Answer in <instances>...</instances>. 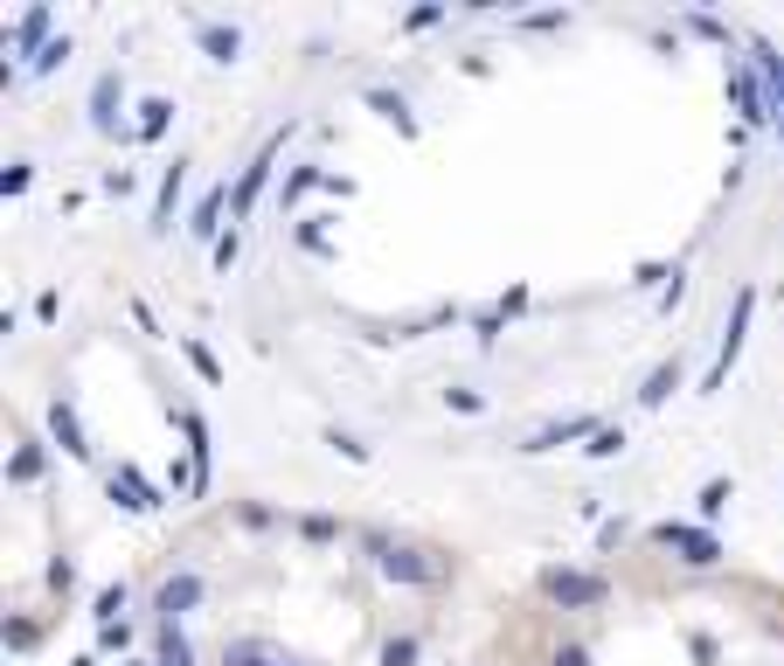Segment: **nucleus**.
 <instances>
[{"instance_id": "nucleus-36", "label": "nucleus", "mask_w": 784, "mask_h": 666, "mask_svg": "<svg viewBox=\"0 0 784 666\" xmlns=\"http://www.w3.org/2000/svg\"><path fill=\"white\" fill-rule=\"evenodd\" d=\"M437 22H445L437 8H410V14H403V28H437Z\"/></svg>"}, {"instance_id": "nucleus-35", "label": "nucleus", "mask_w": 784, "mask_h": 666, "mask_svg": "<svg viewBox=\"0 0 784 666\" xmlns=\"http://www.w3.org/2000/svg\"><path fill=\"white\" fill-rule=\"evenodd\" d=\"M0 187H8V195H22V187H28V160H8V174H0Z\"/></svg>"}, {"instance_id": "nucleus-5", "label": "nucleus", "mask_w": 784, "mask_h": 666, "mask_svg": "<svg viewBox=\"0 0 784 666\" xmlns=\"http://www.w3.org/2000/svg\"><path fill=\"white\" fill-rule=\"evenodd\" d=\"M202 597H208V583L195 577V569H181V577H167L160 590H153V618H174V625H181Z\"/></svg>"}, {"instance_id": "nucleus-22", "label": "nucleus", "mask_w": 784, "mask_h": 666, "mask_svg": "<svg viewBox=\"0 0 784 666\" xmlns=\"http://www.w3.org/2000/svg\"><path fill=\"white\" fill-rule=\"evenodd\" d=\"M28 645H43V618H8V653H28Z\"/></svg>"}, {"instance_id": "nucleus-4", "label": "nucleus", "mask_w": 784, "mask_h": 666, "mask_svg": "<svg viewBox=\"0 0 784 666\" xmlns=\"http://www.w3.org/2000/svg\"><path fill=\"white\" fill-rule=\"evenodd\" d=\"M653 542H660V548H680V562H695V569L722 562V542L709 535V528H680V521H660V528H653Z\"/></svg>"}, {"instance_id": "nucleus-20", "label": "nucleus", "mask_w": 784, "mask_h": 666, "mask_svg": "<svg viewBox=\"0 0 784 666\" xmlns=\"http://www.w3.org/2000/svg\"><path fill=\"white\" fill-rule=\"evenodd\" d=\"M319 181H334V174H327V167H313V160H305V167H292V174H285V187H278V202L292 208V202L305 195V187H319Z\"/></svg>"}, {"instance_id": "nucleus-19", "label": "nucleus", "mask_w": 784, "mask_h": 666, "mask_svg": "<svg viewBox=\"0 0 784 666\" xmlns=\"http://www.w3.org/2000/svg\"><path fill=\"white\" fill-rule=\"evenodd\" d=\"M750 56H757V70H763V84H771V90H777V119H784V56H777L771 43H763V35H757V49H750Z\"/></svg>"}, {"instance_id": "nucleus-9", "label": "nucleus", "mask_w": 784, "mask_h": 666, "mask_svg": "<svg viewBox=\"0 0 784 666\" xmlns=\"http://www.w3.org/2000/svg\"><path fill=\"white\" fill-rule=\"evenodd\" d=\"M222 216H229V187L216 181V187H208V195L195 202V216H188V230H195V237H216V243H222V230H229Z\"/></svg>"}, {"instance_id": "nucleus-28", "label": "nucleus", "mask_w": 784, "mask_h": 666, "mask_svg": "<svg viewBox=\"0 0 784 666\" xmlns=\"http://www.w3.org/2000/svg\"><path fill=\"white\" fill-rule=\"evenodd\" d=\"M327 437H334V451H340V459H354V465H361V459H369V445H361V437H354V431H327Z\"/></svg>"}, {"instance_id": "nucleus-3", "label": "nucleus", "mask_w": 784, "mask_h": 666, "mask_svg": "<svg viewBox=\"0 0 784 666\" xmlns=\"http://www.w3.org/2000/svg\"><path fill=\"white\" fill-rule=\"evenodd\" d=\"M285 140H292V125H285V132H272V140L257 146V160L237 174V187H229V216H237V222L257 208V195H264V181H272V160H278V146H285Z\"/></svg>"}, {"instance_id": "nucleus-37", "label": "nucleus", "mask_w": 784, "mask_h": 666, "mask_svg": "<svg viewBox=\"0 0 784 666\" xmlns=\"http://www.w3.org/2000/svg\"><path fill=\"white\" fill-rule=\"evenodd\" d=\"M556 666H590V653H583V645H563V653H556Z\"/></svg>"}, {"instance_id": "nucleus-14", "label": "nucleus", "mask_w": 784, "mask_h": 666, "mask_svg": "<svg viewBox=\"0 0 784 666\" xmlns=\"http://www.w3.org/2000/svg\"><path fill=\"white\" fill-rule=\"evenodd\" d=\"M49 431H56V445H63L70 459H91V437L76 431V410L70 403H49Z\"/></svg>"}, {"instance_id": "nucleus-7", "label": "nucleus", "mask_w": 784, "mask_h": 666, "mask_svg": "<svg viewBox=\"0 0 784 666\" xmlns=\"http://www.w3.org/2000/svg\"><path fill=\"white\" fill-rule=\"evenodd\" d=\"M111 500H119L125 513H153V507H160V493L140 480V465H119V472H111Z\"/></svg>"}, {"instance_id": "nucleus-21", "label": "nucleus", "mask_w": 784, "mask_h": 666, "mask_svg": "<svg viewBox=\"0 0 784 666\" xmlns=\"http://www.w3.org/2000/svg\"><path fill=\"white\" fill-rule=\"evenodd\" d=\"M583 451H590V459H618V451H625V431H618V424H598V431L583 437Z\"/></svg>"}, {"instance_id": "nucleus-34", "label": "nucleus", "mask_w": 784, "mask_h": 666, "mask_svg": "<svg viewBox=\"0 0 784 666\" xmlns=\"http://www.w3.org/2000/svg\"><path fill=\"white\" fill-rule=\"evenodd\" d=\"M119 604H125V583H111V590H98V618H105V625H119V618H111V611H119Z\"/></svg>"}, {"instance_id": "nucleus-24", "label": "nucleus", "mask_w": 784, "mask_h": 666, "mask_svg": "<svg viewBox=\"0 0 784 666\" xmlns=\"http://www.w3.org/2000/svg\"><path fill=\"white\" fill-rule=\"evenodd\" d=\"M222 659H229V666H292V659H272V653H264V645H251V639H237Z\"/></svg>"}, {"instance_id": "nucleus-16", "label": "nucleus", "mask_w": 784, "mask_h": 666, "mask_svg": "<svg viewBox=\"0 0 784 666\" xmlns=\"http://www.w3.org/2000/svg\"><path fill=\"white\" fill-rule=\"evenodd\" d=\"M8 480H14V486L43 480V445H35V437H22V445H14V459H8Z\"/></svg>"}, {"instance_id": "nucleus-29", "label": "nucleus", "mask_w": 784, "mask_h": 666, "mask_svg": "<svg viewBox=\"0 0 784 666\" xmlns=\"http://www.w3.org/2000/svg\"><path fill=\"white\" fill-rule=\"evenodd\" d=\"M63 56H70V43H49V49H43V56H35V63H28V70H35V77H49V70H63Z\"/></svg>"}, {"instance_id": "nucleus-10", "label": "nucleus", "mask_w": 784, "mask_h": 666, "mask_svg": "<svg viewBox=\"0 0 784 666\" xmlns=\"http://www.w3.org/2000/svg\"><path fill=\"white\" fill-rule=\"evenodd\" d=\"M590 431H598L590 416H556V424L528 431V437H521V451H556V445H569V437H590Z\"/></svg>"}, {"instance_id": "nucleus-18", "label": "nucleus", "mask_w": 784, "mask_h": 666, "mask_svg": "<svg viewBox=\"0 0 784 666\" xmlns=\"http://www.w3.org/2000/svg\"><path fill=\"white\" fill-rule=\"evenodd\" d=\"M369 111H382V119H389L396 132H417V119H410V105H403V98H396V90H382V84L369 90Z\"/></svg>"}, {"instance_id": "nucleus-8", "label": "nucleus", "mask_w": 784, "mask_h": 666, "mask_svg": "<svg viewBox=\"0 0 784 666\" xmlns=\"http://www.w3.org/2000/svg\"><path fill=\"white\" fill-rule=\"evenodd\" d=\"M195 43L216 56V63H237V56H243V28L237 22H202V14H195Z\"/></svg>"}, {"instance_id": "nucleus-11", "label": "nucleus", "mask_w": 784, "mask_h": 666, "mask_svg": "<svg viewBox=\"0 0 784 666\" xmlns=\"http://www.w3.org/2000/svg\"><path fill=\"white\" fill-rule=\"evenodd\" d=\"M188 154H174L167 160V181H160V202H153V230H167V216H174V202H181V187H188Z\"/></svg>"}, {"instance_id": "nucleus-26", "label": "nucleus", "mask_w": 784, "mask_h": 666, "mask_svg": "<svg viewBox=\"0 0 784 666\" xmlns=\"http://www.w3.org/2000/svg\"><path fill=\"white\" fill-rule=\"evenodd\" d=\"M292 237H299V251H313V257H327V251H334V243H327V230H319V222H299Z\"/></svg>"}, {"instance_id": "nucleus-6", "label": "nucleus", "mask_w": 784, "mask_h": 666, "mask_svg": "<svg viewBox=\"0 0 784 666\" xmlns=\"http://www.w3.org/2000/svg\"><path fill=\"white\" fill-rule=\"evenodd\" d=\"M382 577H389V583H437V562L417 542H396L389 556H382Z\"/></svg>"}, {"instance_id": "nucleus-38", "label": "nucleus", "mask_w": 784, "mask_h": 666, "mask_svg": "<svg viewBox=\"0 0 784 666\" xmlns=\"http://www.w3.org/2000/svg\"><path fill=\"white\" fill-rule=\"evenodd\" d=\"M132 666H153V659H132Z\"/></svg>"}, {"instance_id": "nucleus-33", "label": "nucleus", "mask_w": 784, "mask_h": 666, "mask_svg": "<svg viewBox=\"0 0 784 666\" xmlns=\"http://www.w3.org/2000/svg\"><path fill=\"white\" fill-rule=\"evenodd\" d=\"M237 243H243V237H237V222H229L222 243H216V271H229V264H237Z\"/></svg>"}, {"instance_id": "nucleus-30", "label": "nucleus", "mask_w": 784, "mask_h": 666, "mask_svg": "<svg viewBox=\"0 0 784 666\" xmlns=\"http://www.w3.org/2000/svg\"><path fill=\"white\" fill-rule=\"evenodd\" d=\"M445 403H451L458 416H472V410H486V396H480V389H445Z\"/></svg>"}, {"instance_id": "nucleus-31", "label": "nucleus", "mask_w": 784, "mask_h": 666, "mask_svg": "<svg viewBox=\"0 0 784 666\" xmlns=\"http://www.w3.org/2000/svg\"><path fill=\"white\" fill-rule=\"evenodd\" d=\"M722 507H729V480H709L701 486V513H722Z\"/></svg>"}, {"instance_id": "nucleus-23", "label": "nucleus", "mask_w": 784, "mask_h": 666, "mask_svg": "<svg viewBox=\"0 0 784 666\" xmlns=\"http://www.w3.org/2000/svg\"><path fill=\"white\" fill-rule=\"evenodd\" d=\"M417 653H424V639H417V632H396L389 645H382V666H417Z\"/></svg>"}, {"instance_id": "nucleus-1", "label": "nucleus", "mask_w": 784, "mask_h": 666, "mask_svg": "<svg viewBox=\"0 0 784 666\" xmlns=\"http://www.w3.org/2000/svg\"><path fill=\"white\" fill-rule=\"evenodd\" d=\"M534 590H542L556 611H598V604L611 597V577H598V569H563V562H548V569H534Z\"/></svg>"}, {"instance_id": "nucleus-12", "label": "nucleus", "mask_w": 784, "mask_h": 666, "mask_svg": "<svg viewBox=\"0 0 784 666\" xmlns=\"http://www.w3.org/2000/svg\"><path fill=\"white\" fill-rule=\"evenodd\" d=\"M43 49H49V8H28L22 28H14V56H22V63H35Z\"/></svg>"}, {"instance_id": "nucleus-25", "label": "nucleus", "mask_w": 784, "mask_h": 666, "mask_svg": "<svg viewBox=\"0 0 784 666\" xmlns=\"http://www.w3.org/2000/svg\"><path fill=\"white\" fill-rule=\"evenodd\" d=\"M111 105H119V77H98V125H105V132H125Z\"/></svg>"}, {"instance_id": "nucleus-13", "label": "nucleus", "mask_w": 784, "mask_h": 666, "mask_svg": "<svg viewBox=\"0 0 784 666\" xmlns=\"http://www.w3.org/2000/svg\"><path fill=\"white\" fill-rule=\"evenodd\" d=\"M674 389H680V354H666L660 368H653V375L639 383V403H646V410H660V403H666Z\"/></svg>"}, {"instance_id": "nucleus-15", "label": "nucleus", "mask_w": 784, "mask_h": 666, "mask_svg": "<svg viewBox=\"0 0 784 666\" xmlns=\"http://www.w3.org/2000/svg\"><path fill=\"white\" fill-rule=\"evenodd\" d=\"M153 645H160V666H195V653H188L174 618H153Z\"/></svg>"}, {"instance_id": "nucleus-27", "label": "nucleus", "mask_w": 784, "mask_h": 666, "mask_svg": "<svg viewBox=\"0 0 784 666\" xmlns=\"http://www.w3.org/2000/svg\"><path fill=\"white\" fill-rule=\"evenodd\" d=\"M188 361H195V368L208 375V383H222V361L208 354V340H188Z\"/></svg>"}, {"instance_id": "nucleus-2", "label": "nucleus", "mask_w": 784, "mask_h": 666, "mask_svg": "<svg viewBox=\"0 0 784 666\" xmlns=\"http://www.w3.org/2000/svg\"><path fill=\"white\" fill-rule=\"evenodd\" d=\"M750 313H757V284H743L736 306H729V327H722V354H715V368L701 375V389H722V383H729V368H736V354H743V334H750Z\"/></svg>"}, {"instance_id": "nucleus-17", "label": "nucleus", "mask_w": 784, "mask_h": 666, "mask_svg": "<svg viewBox=\"0 0 784 666\" xmlns=\"http://www.w3.org/2000/svg\"><path fill=\"white\" fill-rule=\"evenodd\" d=\"M167 119H174V105H167V98H146V105H140V119H132V140H160Z\"/></svg>"}, {"instance_id": "nucleus-32", "label": "nucleus", "mask_w": 784, "mask_h": 666, "mask_svg": "<svg viewBox=\"0 0 784 666\" xmlns=\"http://www.w3.org/2000/svg\"><path fill=\"white\" fill-rule=\"evenodd\" d=\"M687 28H695V35H701V43H722V35H729V28H722V22H715V14H687Z\"/></svg>"}]
</instances>
